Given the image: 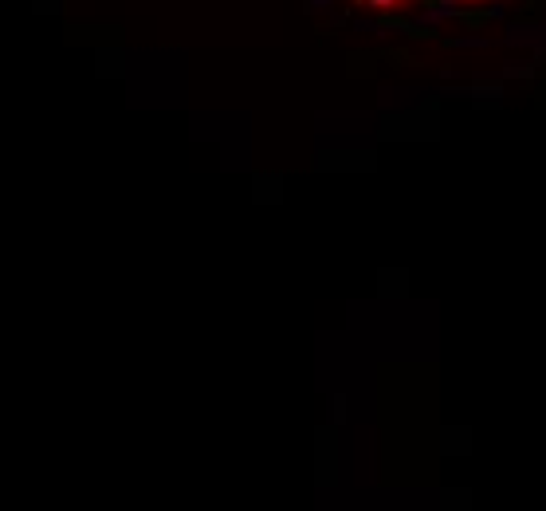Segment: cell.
<instances>
[{"label": "cell", "mask_w": 546, "mask_h": 511, "mask_svg": "<svg viewBox=\"0 0 546 511\" xmlns=\"http://www.w3.org/2000/svg\"><path fill=\"white\" fill-rule=\"evenodd\" d=\"M366 12H378L389 20H425V16H444V12H472L496 0H354Z\"/></svg>", "instance_id": "1"}]
</instances>
